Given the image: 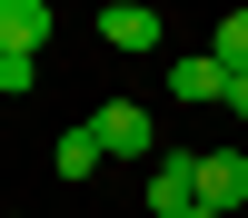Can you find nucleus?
Returning <instances> with one entry per match:
<instances>
[{
    "mask_svg": "<svg viewBox=\"0 0 248 218\" xmlns=\"http://www.w3.org/2000/svg\"><path fill=\"white\" fill-rule=\"evenodd\" d=\"M0 59H10V50H0Z\"/></svg>",
    "mask_w": 248,
    "mask_h": 218,
    "instance_id": "11",
    "label": "nucleus"
},
{
    "mask_svg": "<svg viewBox=\"0 0 248 218\" xmlns=\"http://www.w3.org/2000/svg\"><path fill=\"white\" fill-rule=\"evenodd\" d=\"M199 208V159L189 149H159V169H149V218H189Z\"/></svg>",
    "mask_w": 248,
    "mask_h": 218,
    "instance_id": "2",
    "label": "nucleus"
},
{
    "mask_svg": "<svg viewBox=\"0 0 248 218\" xmlns=\"http://www.w3.org/2000/svg\"><path fill=\"white\" fill-rule=\"evenodd\" d=\"M99 40H109V50H159V10H149V0H109V10H99Z\"/></svg>",
    "mask_w": 248,
    "mask_h": 218,
    "instance_id": "5",
    "label": "nucleus"
},
{
    "mask_svg": "<svg viewBox=\"0 0 248 218\" xmlns=\"http://www.w3.org/2000/svg\"><path fill=\"white\" fill-rule=\"evenodd\" d=\"M209 59H218L229 79H248V10H229V20H218V40H209Z\"/></svg>",
    "mask_w": 248,
    "mask_h": 218,
    "instance_id": "8",
    "label": "nucleus"
},
{
    "mask_svg": "<svg viewBox=\"0 0 248 218\" xmlns=\"http://www.w3.org/2000/svg\"><path fill=\"white\" fill-rule=\"evenodd\" d=\"M169 99H179V109H218V99H229V70H218L209 50L169 59Z\"/></svg>",
    "mask_w": 248,
    "mask_h": 218,
    "instance_id": "4",
    "label": "nucleus"
},
{
    "mask_svg": "<svg viewBox=\"0 0 248 218\" xmlns=\"http://www.w3.org/2000/svg\"><path fill=\"white\" fill-rule=\"evenodd\" d=\"M218 109H238V119H248V79H229V99H218Z\"/></svg>",
    "mask_w": 248,
    "mask_h": 218,
    "instance_id": "9",
    "label": "nucleus"
},
{
    "mask_svg": "<svg viewBox=\"0 0 248 218\" xmlns=\"http://www.w3.org/2000/svg\"><path fill=\"white\" fill-rule=\"evenodd\" d=\"M40 40H50V10H40V0H0V50L40 59Z\"/></svg>",
    "mask_w": 248,
    "mask_h": 218,
    "instance_id": "6",
    "label": "nucleus"
},
{
    "mask_svg": "<svg viewBox=\"0 0 248 218\" xmlns=\"http://www.w3.org/2000/svg\"><path fill=\"white\" fill-rule=\"evenodd\" d=\"M90 129H99V149H109V159H149V149H159L149 99H99V109H90Z\"/></svg>",
    "mask_w": 248,
    "mask_h": 218,
    "instance_id": "1",
    "label": "nucleus"
},
{
    "mask_svg": "<svg viewBox=\"0 0 248 218\" xmlns=\"http://www.w3.org/2000/svg\"><path fill=\"white\" fill-rule=\"evenodd\" d=\"M189 218H218V208H189Z\"/></svg>",
    "mask_w": 248,
    "mask_h": 218,
    "instance_id": "10",
    "label": "nucleus"
},
{
    "mask_svg": "<svg viewBox=\"0 0 248 218\" xmlns=\"http://www.w3.org/2000/svg\"><path fill=\"white\" fill-rule=\"evenodd\" d=\"M10 218H20V208H10Z\"/></svg>",
    "mask_w": 248,
    "mask_h": 218,
    "instance_id": "12",
    "label": "nucleus"
},
{
    "mask_svg": "<svg viewBox=\"0 0 248 218\" xmlns=\"http://www.w3.org/2000/svg\"><path fill=\"white\" fill-rule=\"evenodd\" d=\"M60 178H70V189H79V178H99V159H109V149H99V129H90V119H79V129H60Z\"/></svg>",
    "mask_w": 248,
    "mask_h": 218,
    "instance_id": "7",
    "label": "nucleus"
},
{
    "mask_svg": "<svg viewBox=\"0 0 248 218\" xmlns=\"http://www.w3.org/2000/svg\"><path fill=\"white\" fill-rule=\"evenodd\" d=\"M238 198H248V149H209L199 159V208L238 218Z\"/></svg>",
    "mask_w": 248,
    "mask_h": 218,
    "instance_id": "3",
    "label": "nucleus"
}]
</instances>
